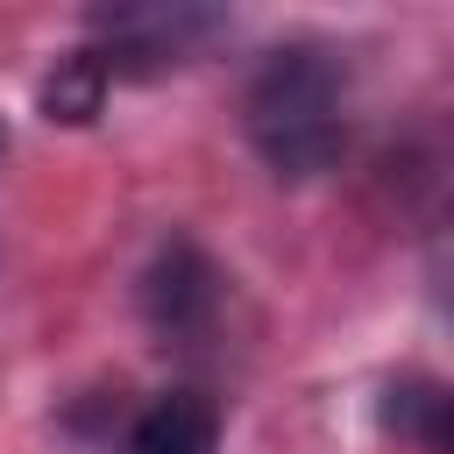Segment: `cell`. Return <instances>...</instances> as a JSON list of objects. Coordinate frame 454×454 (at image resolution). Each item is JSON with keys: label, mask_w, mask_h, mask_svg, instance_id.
<instances>
[{"label": "cell", "mask_w": 454, "mask_h": 454, "mask_svg": "<svg viewBox=\"0 0 454 454\" xmlns=\"http://www.w3.org/2000/svg\"><path fill=\"white\" fill-rule=\"evenodd\" d=\"M340 99H348V71H340L333 50H319V43L270 50L262 71L248 78V99H241L255 156L277 177H319V170H333V156L348 142Z\"/></svg>", "instance_id": "cell-1"}, {"label": "cell", "mask_w": 454, "mask_h": 454, "mask_svg": "<svg viewBox=\"0 0 454 454\" xmlns=\"http://www.w3.org/2000/svg\"><path fill=\"white\" fill-rule=\"evenodd\" d=\"M213 28L206 7H99L92 14V50L106 71H163L177 64L199 35Z\"/></svg>", "instance_id": "cell-2"}, {"label": "cell", "mask_w": 454, "mask_h": 454, "mask_svg": "<svg viewBox=\"0 0 454 454\" xmlns=\"http://www.w3.org/2000/svg\"><path fill=\"white\" fill-rule=\"evenodd\" d=\"M142 312L156 333H206L220 312V270L199 241H163L156 262L142 270Z\"/></svg>", "instance_id": "cell-3"}, {"label": "cell", "mask_w": 454, "mask_h": 454, "mask_svg": "<svg viewBox=\"0 0 454 454\" xmlns=\"http://www.w3.org/2000/svg\"><path fill=\"white\" fill-rule=\"evenodd\" d=\"M220 447V404L206 390H163L128 419L121 454H213Z\"/></svg>", "instance_id": "cell-4"}, {"label": "cell", "mask_w": 454, "mask_h": 454, "mask_svg": "<svg viewBox=\"0 0 454 454\" xmlns=\"http://www.w3.org/2000/svg\"><path fill=\"white\" fill-rule=\"evenodd\" d=\"M106 85H114V71L99 64V50L85 43V50H71V57H57L50 64V78H43V121H64V128H85V121H99V106H106Z\"/></svg>", "instance_id": "cell-5"}, {"label": "cell", "mask_w": 454, "mask_h": 454, "mask_svg": "<svg viewBox=\"0 0 454 454\" xmlns=\"http://www.w3.org/2000/svg\"><path fill=\"white\" fill-rule=\"evenodd\" d=\"M383 433H397L426 454H447V390L433 376H397L383 390Z\"/></svg>", "instance_id": "cell-6"}, {"label": "cell", "mask_w": 454, "mask_h": 454, "mask_svg": "<svg viewBox=\"0 0 454 454\" xmlns=\"http://www.w3.org/2000/svg\"><path fill=\"white\" fill-rule=\"evenodd\" d=\"M0 156H7V121H0Z\"/></svg>", "instance_id": "cell-7"}]
</instances>
